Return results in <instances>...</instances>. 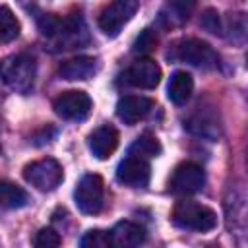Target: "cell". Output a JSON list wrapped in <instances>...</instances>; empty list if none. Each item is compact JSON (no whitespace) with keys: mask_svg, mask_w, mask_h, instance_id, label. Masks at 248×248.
I'll return each mask as SVG.
<instances>
[{"mask_svg":"<svg viewBox=\"0 0 248 248\" xmlns=\"http://www.w3.org/2000/svg\"><path fill=\"white\" fill-rule=\"evenodd\" d=\"M170 219L178 229L196 231V232H207L217 227V213L211 207L192 200H180L174 205Z\"/></svg>","mask_w":248,"mask_h":248,"instance_id":"obj_1","label":"cell"},{"mask_svg":"<svg viewBox=\"0 0 248 248\" xmlns=\"http://www.w3.org/2000/svg\"><path fill=\"white\" fill-rule=\"evenodd\" d=\"M108 234H110V244L116 248H134V246L143 244L147 238L145 229L132 221L116 223L112 231H108Z\"/></svg>","mask_w":248,"mask_h":248,"instance_id":"obj_13","label":"cell"},{"mask_svg":"<svg viewBox=\"0 0 248 248\" xmlns=\"http://www.w3.org/2000/svg\"><path fill=\"white\" fill-rule=\"evenodd\" d=\"M91 107H93L91 97L79 89L62 91L52 103L54 112L64 120H83L89 116Z\"/></svg>","mask_w":248,"mask_h":248,"instance_id":"obj_6","label":"cell"},{"mask_svg":"<svg viewBox=\"0 0 248 248\" xmlns=\"http://www.w3.org/2000/svg\"><path fill=\"white\" fill-rule=\"evenodd\" d=\"M200 25H202L205 31H209V33H213V35H219V33H221V19H219L217 10L207 8V10L202 14Z\"/></svg>","mask_w":248,"mask_h":248,"instance_id":"obj_24","label":"cell"},{"mask_svg":"<svg viewBox=\"0 0 248 248\" xmlns=\"http://www.w3.org/2000/svg\"><path fill=\"white\" fill-rule=\"evenodd\" d=\"M35 76L37 64L29 54H14L0 64V79L19 93H27L33 87Z\"/></svg>","mask_w":248,"mask_h":248,"instance_id":"obj_2","label":"cell"},{"mask_svg":"<svg viewBox=\"0 0 248 248\" xmlns=\"http://www.w3.org/2000/svg\"><path fill=\"white\" fill-rule=\"evenodd\" d=\"M118 132L114 126H108V124H103L99 128H95L89 138H87V147L89 151L93 153L95 159H108L116 147H118Z\"/></svg>","mask_w":248,"mask_h":248,"instance_id":"obj_12","label":"cell"},{"mask_svg":"<svg viewBox=\"0 0 248 248\" xmlns=\"http://www.w3.org/2000/svg\"><path fill=\"white\" fill-rule=\"evenodd\" d=\"M176 58L190 64V66H196V68H215L217 66V52L211 48V45H207L205 41L202 39H182L178 45H176Z\"/></svg>","mask_w":248,"mask_h":248,"instance_id":"obj_7","label":"cell"},{"mask_svg":"<svg viewBox=\"0 0 248 248\" xmlns=\"http://www.w3.org/2000/svg\"><path fill=\"white\" fill-rule=\"evenodd\" d=\"M60 244H62L60 234H58L54 229H50V227L41 229V231L35 234V238H33V246H37V248H56V246H60Z\"/></svg>","mask_w":248,"mask_h":248,"instance_id":"obj_23","label":"cell"},{"mask_svg":"<svg viewBox=\"0 0 248 248\" xmlns=\"http://www.w3.org/2000/svg\"><path fill=\"white\" fill-rule=\"evenodd\" d=\"M151 178V167L147 159L128 155L116 169V180L130 188H145Z\"/></svg>","mask_w":248,"mask_h":248,"instance_id":"obj_9","label":"cell"},{"mask_svg":"<svg viewBox=\"0 0 248 248\" xmlns=\"http://www.w3.org/2000/svg\"><path fill=\"white\" fill-rule=\"evenodd\" d=\"M184 128L196 136L207 138V140H215L219 136V120L215 114L211 112H196L192 114L186 122Z\"/></svg>","mask_w":248,"mask_h":248,"instance_id":"obj_16","label":"cell"},{"mask_svg":"<svg viewBox=\"0 0 248 248\" xmlns=\"http://www.w3.org/2000/svg\"><path fill=\"white\" fill-rule=\"evenodd\" d=\"M19 35V21L8 6H0V43H12Z\"/></svg>","mask_w":248,"mask_h":248,"instance_id":"obj_19","label":"cell"},{"mask_svg":"<svg viewBox=\"0 0 248 248\" xmlns=\"http://www.w3.org/2000/svg\"><path fill=\"white\" fill-rule=\"evenodd\" d=\"M29 202L27 192L10 180H0V207L4 209H19Z\"/></svg>","mask_w":248,"mask_h":248,"instance_id":"obj_17","label":"cell"},{"mask_svg":"<svg viewBox=\"0 0 248 248\" xmlns=\"http://www.w3.org/2000/svg\"><path fill=\"white\" fill-rule=\"evenodd\" d=\"M192 91H194V79H192V76L188 72L178 70V72H174L170 76L169 85H167V97H169V101L172 105H176V107L186 105V101L190 99Z\"/></svg>","mask_w":248,"mask_h":248,"instance_id":"obj_15","label":"cell"},{"mask_svg":"<svg viewBox=\"0 0 248 248\" xmlns=\"http://www.w3.org/2000/svg\"><path fill=\"white\" fill-rule=\"evenodd\" d=\"M74 200L76 205L81 213L85 215H95L103 209V200H105V184L103 178L95 172L83 174L74 190Z\"/></svg>","mask_w":248,"mask_h":248,"instance_id":"obj_4","label":"cell"},{"mask_svg":"<svg viewBox=\"0 0 248 248\" xmlns=\"http://www.w3.org/2000/svg\"><path fill=\"white\" fill-rule=\"evenodd\" d=\"M23 178L41 192H52L64 180V170L56 159L45 157V159H39V161L25 165L23 167Z\"/></svg>","mask_w":248,"mask_h":248,"instance_id":"obj_3","label":"cell"},{"mask_svg":"<svg viewBox=\"0 0 248 248\" xmlns=\"http://www.w3.org/2000/svg\"><path fill=\"white\" fill-rule=\"evenodd\" d=\"M126 81L140 89H155L161 81V68L151 58H138L128 68Z\"/></svg>","mask_w":248,"mask_h":248,"instance_id":"obj_10","label":"cell"},{"mask_svg":"<svg viewBox=\"0 0 248 248\" xmlns=\"http://www.w3.org/2000/svg\"><path fill=\"white\" fill-rule=\"evenodd\" d=\"M155 46H157V35H155L151 29H143V31L136 37L132 50H134L136 54H140V56H145V54H149Z\"/></svg>","mask_w":248,"mask_h":248,"instance_id":"obj_21","label":"cell"},{"mask_svg":"<svg viewBox=\"0 0 248 248\" xmlns=\"http://www.w3.org/2000/svg\"><path fill=\"white\" fill-rule=\"evenodd\" d=\"M138 10V0H112L99 14V29L107 37H116L122 27L134 17Z\"/></svg>","mask_w":248,"mask_h":248,"instance_id":"obj_5","label":"cell"},{"mask_svg":"<svg viewBox=\"0 0 248 248\" xmlns=\"http://www.w3.org/2000/svg\"><path fill=\"white\" fill-rule=\"evenodd\" d=\"M167 2H169L170 10L176 14V17L182 19V21L190 17V14L196 6V0H167Z\"/></svg>","mask_w":248,"mask_h":248,"instance_id":"obj_25","label":"cell"},{"mask_svg":"<svg viewBox=\"0 0 248 248\" xmlns=\"http://www.w3.org/2000/svg\"><path fill=\"white\" fill-rule=\"evenodd\" d=\"M161 151H163V147H161L159 140L149 136V134H143L130 145L128 155H136V157H141V159H151V157L161 155Z\"/></svg>","mask_w":248,"mask_h":248,"instance_id":"obj_18","label":"cell"},{"mask_svg":"<svg viewBox=\"0 0 248 248\" xmlns=\"http://www.w3.org/2000/svg\"><path fill=\"white\" fill-rule=\"evenodd\" d=\"M151 110H153V101L141 95H124L116 103V116L128 126L138 124Z\"/></svg>","mask_w":248,"mask_h":248,"instance_id":"obj_11","label":"cell"},{"mask_svg":"<svg viewBox=\"0 0 248 248\" xmlns=\"http://www.w3.org/2000/svg\"><path fill=\"white\" fill-rule=\"evenodd\" d=\"M97 72V60L91 56H78V58H70L66 62L60 64L58 74L68 79V81H76V79H89L93 74Z\"/></svg>","mask_w":248,"mask_h":248,"instance_id":"obj_14","label":"cell"},{"mask_svg":"<svg viewBox=\"0 0 248 248\" xmlns=\"http://www.w3.org/2000/svg\"><path fill=\"white\" fill-rule=\"evenodd\" d=\"M205 184V174L202 170L200 165L196 163H180L172 176H170V192L178 194V196H190L196 194L203 188Z\"/></svg>","mask_w":248,"mask_h":248,"instance_id":"obj_8","label":"cell"},{"mask_svg":"<svg viewBox=\"0 0 248 248\" xmlns=\"http://www.w3.org/2000/svg\"><path fill=\"white\" fill-rule=\"evenodd\" d=\"M62 27H64V19H60L58 16H43V17H39V29L48 39L60 37Z\"/></svg>","mask_w":248,"mask_h":248,"instance_id":"obj_22","label":"cell"},{"mask_svg":"<svg viewBox=\"0 0 248 248\" xmlns=\"http://www.w3.org/2000/svg\"><path fill=\"white\" fill-rule=\"evenodd\" d=\"M79 246L81 248H108V246H112L110 244V234H108V231H99V229L87 231L81 236Z\"/></svg>","mask_w":248,"mask_h":248,"instance_id":"obj_20","label":"cell"}]
</instances>
